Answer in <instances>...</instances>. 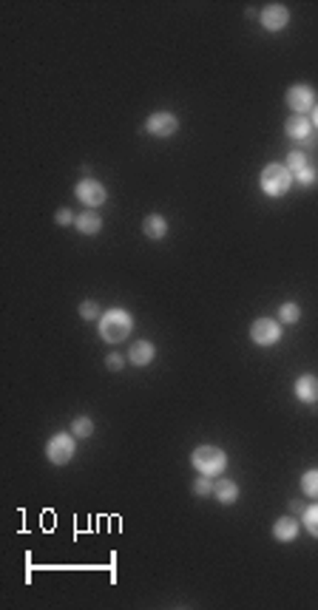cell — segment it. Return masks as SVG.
Segmentation results:
<instances>
[{"instance_id":"1","label":"cell","mask_w":318,"mask_h":610,"mask_svg":"<svg viewBox=\"0 0 318 610\" xmlns=\"http://www.w3.org/2000/svg\"><path fill=\"white\" fill-rule=\"evenodd\" d=\"M131 329H134V318H131L128 310H122V307H114V310L102 312V318H100V335L108 344L125 341V338L131 335Z\"/></svg>"},{"instance_id":"17","label":"cell","mask_w":318,"mask_h":610,"mask_svg":"<svg viewBox=\"0 0 318 610\" xmlns=\"http://www.w3.org/2000/svg\"><path fill=\"white\" fill-rule=\"evenodd\" d=\"M301 489H304V494H307V497L318 500V468H312V471H304V477H301Z\"/></svg>"},{"instance_id":"23","label":"cell","mask_w":318,"mask_h":610,"mask_svg":"<svg viewBox=\"0 0 318 610\" xmlns=\"http://www.w3.org/2000/svg\"><path fill=\"white\" fill-rule=\"evenodd\" d=\"M296 179H298V185H304V187H310V185H315V182H318V171L307 165L304 171H298V173H296Z\"/></svg>"},{"instance_id":"22","label":"cell","mask_w":318,"mask_h":610,"mask_svg":"<svg viewBox=\"0 0 318 610\" xmlns=\"http://www.w3.org/2000/svg\"><path fill=\"white\" fill-rule=\"evenodd\" d=\"M80 318H83V321L102 318V315H100V307H97V301H83V304H80Z\"/></svg>"},{"instance_id":"24","label":"cell","mask_w":318,"mask_h":610,"mask_svg":"<svg viewBox=\"0 0 318 610\" xmlns=\"http://www.w3.org/2000/svg\"><path fill=\"white\" fill-rule=\"evenodd\" d=\"M194 494H197V497H208V494H213L211 477H205V474H202V477H199V480L194 483Z\"/></svg>"},{"instance_id":"12","label":"cell","mask_w":318,"mask_h":610,"mask_svg":"<svg viewBox=\"0 0 318 610\" xmlns=\"http://www.w3.org/2000/svg\"><path fill=\"white\" fill-rule=\"evenodd\" d=\"M154 355H157V350H154L151 341H137V344L131 347V352H128V361H131L134 366H148V364L154 361Z\"/></svg>"},{"instance_id":"14","label":"cell","mask_w":318,"mask_h":610,"mask_svg":"<svg viewBox=\"0 0 318 610\" xmlns=\"http://www.w3.org/2000/svg\"><path fill=\"white\" fill-rule=\"evenodd\" d=\"M273 536H276L279 542H293V539L298 536V522H296L293 517H281V519H276V525H273Z\"/></svg>"},{"instance_id":"11","label":"cell","mask_w":318,"mask_h":610,"mask_svg":"<svg viewBox=\"0 0 318 610\" xmlns=\"http://www.w3.org/2000/svg\"><path fill=\"white\" fill-rule=\"evenodd\" d=\"M296 397L301 403H315L318 400V378L315 375H301L296 380Z\"/></svg>"},{"instance_id":"7","label":"cell","mask_w":318,"mask_h":610,"mask_svg":"<svg viewBox=\"0 0 318 610\" xmlns=\"http://www.w3.org/2000/svg\"><path fill=\"white\" fill-rule=\"evenodd\" d=\"M74 193H77V199L83 201L86 208H100L102 201H105V187H102V182H97V179H80L77 182V187H74Z\"/></svg>"},{"instance_id":"4","label":"cell","mask_w":318,"mask_h":610,"mask_svg":"<svg viewBox=\"0 0 318 610\" xmlns=\"http://www.w3.org/2000/svg\"><path fill=\"white\" fill-rule=\"evenodd\" d=\"M74 451H77V446H74V437H72V435H66V432L54 435V437L48 440V446H46V457H48L54 465H66V463L74 457Z\"/></svg>"},{"instance_id":"13","label":"cell","mask_w":318,"mask_h":610,"mask_svg":"<svg viewBox=\"0 0 318 610\" xmlns=\"http://www.w3.org/2000/svg\"><path fill=\"white\" fill-rule=\"evenodd\" d=\"M143 233H145L148 239L159 241V239L168 236V222H165L159 213H151V216H145V222H143Z\"/></svg>"},{"instance_id":"16","label":"cell","mask_w":318,"mask_h":610,"mask_svg":"<svg viewBox=\"0 0 318 610\" xmlns=\"http://www.w3.org/2000/svg\"><path fill=\"white\" fill-rule=\"evenodd\" d=\"M213 497H216L219 503L230 505V503H236V500H239V486H236L233 480H219V483L213 486Z\"/></svg>"},{"instance_id":"19","label":"cell","mask_w":318,"mask_h":610,"mask_svg":"<svg viewBox=\"0 0 318 610\" xmlns=\"http://www.w3.org/2000/svg\"><path fill=\"white\" fill-rule=\"evenodd\" d=\"M72 432H74V437H91V435H94V420L77 418V420L72 423Z\"/></svg>"},{"instance_id":"20","label":"cell","mask_w":318,"mask_h":610,"mask_svg":"<svg viewBox=\"0 0 318 610\" xmlns=\"http://www.w3.org/2000/svg\"><path fill=\"white\" fill-rule=\"evenodd\" d=\"M307 168V157L301 154V151H290L287 154V171L290 173H298V171H304Z\"/></svg>"},{"instance_id":"8","label":"cell","mask_w":318,"mask_h":610,"mask_svg":"<svg viewBox=\"0 0 318 610\" xmlns=\"http://www.w3.org/2000/svg\"><path fill=\"white\" fill-rule=\"evenodd\" d=\"M287 105L293 108V114H307V111H312L315 108V91L310 88V86H293L290 91H287Z\"/></svg>"},{"instance_id":"2","label":"cell","mask_w":318,"mask_h":610,"mask_svg":"<svg viewBox=\"0 0 318 610\" xmlns=\"http://www.w3.org/2000/svg\"><path fill=\"white\" fill-rule=\"evenodd\" d=\"M190 463H194V468L199 474H205V477H216V474H222L227 468V454L216 446H199L190 454Z\"/></svg>"},{"instance_id":"9","label":"cell","mask_w":318,"mask_h":610,"mask_svg":"<svg viewBox=\"0 0 318 610\" xmlns=\"http://www.w3.org/2000/svg\"><path fill=\"white\" fill-rule=\"evenodd\" d=\"M287 23H290V12H287V6H281V4H270V6H265V12H262V26H265L267 32H281Z\"/></svg>"},{"instance_id":"21","label":"cell","mask_w":318,"mask_h":610,"mask_svg":"<svg viewBox=\"0 0 318 610\" xmlns=\"http://www.w3.org/2000/svg\"><path fill=\"white\" fill-rule=\"evenodd\" d=\"M304 528L318 539V505L312 508H304Z\"/></svg>"},{"instance_id":"26","label":"cell","mask_w":318,"mask_h":610,"mask_svg":"<svg viewBox=\"0 0 318 610\" xmlns=\"http://www.w3.org/2000/svg\"><path fill=\"white\" fill-rule=\"evenodd\" d=\"M122 364H125V361H122L119 355H108V361H105V366H108V369H114V372H119V369H122Z\"/></svg>"},{"instance_id":"15","label":"cell","mask_w":318,"mask_h":610,"mask_svg":"<svg viewBox=\"0 0 318 610\" xmlns=\"http://www.w3.org/2000/svg\"><path fill=\"white\" fill-rule=\"evenodd\" d=\"M74 225H77V230H80L83 236H97V233L102 230V219H100L94 211H88V213H80Z\"/></svg>"},{"instance_id":"25","label":"cell","mask_w":318,"mask_h":610,"mask_svg":"<svg viewBox=\"0 0 318 610\" xmlns=\"http://www.w3.org/2000/svg\"><path fill=\"white\" fill-rule=\"evenodd\" d=\"M54 219H57V225H60V227H66V225H72V222H77V216H74V213H72L69 208H60Z\"/></svg>"},{"instance_id":"27","label":"cell","mask_w":318,"mask_h":610,"mask_svg":"<svg viewBox=\"0 0 318 610\" xmlns=\"http://www.w3.org/2000/svg\"><path fill=\"white\" fill-rule=\"evenodd\" d=\"M312 128H318V105L312 108Z\"/></svg>"},{"instance_id":"3","label":"cell","mask_w":318,"mask_h":610,"mask_svg":"<svg viewBox=\"0 0 318 610\" xmlns=\"http://www.w3.org/2000/svg\"><path fill=\"white\" fill-rule=\"evenodd\" d=\"M293 185V173L287 171V165H279V162H270L265 171H262V190L267 196H284Z\"/></svg>"},{"instance_id":"18","label":"cell","mask_w":318,"mask_h":610,"mask_svg":"<svg viewBox=\"0 0 318 610\" xmlns=\"http://www.w3.org/2000/svg\"><path fill=\"white\" fill-rule=\"evenodd\" d=\"M279 318H281L284 324H296V321L301 318V307H298V304H293V301H287V304H281V307H279Z\"/></svg>"},{"instance_id":"10","label":"cell","mask_w":318,"mask_h":610,"mask_svg":"<svg viewBox=\"0 0 318 610\" xmlns=\"http://www.w3.org/2000/svg\"><path fill=\"white\" fill-rule=\"evenodd\" d=\"M284 133L290 140H310L312 137V122L307 119V117H301V114H293L287 122H284Z\"/></svg>"},{"instance_id":"5","label":"cell","mask_w":318,"mask_h":610,"mask_svg":"<svg viewBox=\"0 0 318 610\" xmlns=\"http://www.w3.org/2000/svg\"><path fill=\"white\" fill-rule=\"evenodd\" d=\"M250 338L259 347H273L281 338V326L273 318H259V321H253V326H250Z\"/></svg>"},{"instance_id":"6","label":"cell","mask_w":318,"mask_h":610,"mask_svg":"<svg viewBox=\"0 0 318 610\" xmlns=\"http://www.w3.org/2000/svg\"><path fill=\"white\" fill-rule=\"evenodd\" d=\"M145 131L151 133V137H171V133L179 131V119L171 114V111H157L145 119Z\"/></svg>"}]
</instances>
